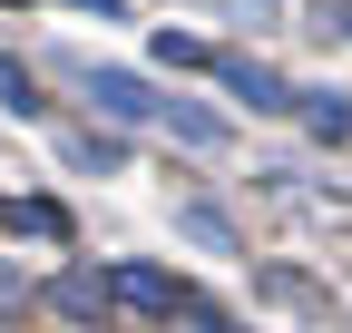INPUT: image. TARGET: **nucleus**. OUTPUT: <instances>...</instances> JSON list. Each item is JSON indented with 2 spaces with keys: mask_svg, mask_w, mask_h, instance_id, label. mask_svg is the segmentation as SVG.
I'll use <instances>...</instances> for the list:
<instances>
[{
  "mask_svg": "<svg viewBox=\"0 0 352 333\" xmlns=\"http://www.w3.org/2000/svg\"><path fill=\"white\" fill-rule=\"evenodd\" d=\"M108 294H118V304H138V314H196V323H206V304H196L176 275H157V265H127Z\"/></svg>",
  "mask_w": 352,
  "mask_h": 333,
  "instance_id": "1",
  "label": "nucleus"
},
{
  "mask_svg": "<svg viewBox=\"0 0 352 333\" xmlns=\"http://www.w3.org/2000/svg\"><path fill=\"white\" fill-rule=\"evenodd\" d=\"M88 98H98L108 118H147V108H157V98H147V89H138L127 69H88Z\"/></svg>",
  "mask_w": 352,
  "mask_h": 333,
  "instance_id": "2",
  "label": "nucleus"
},
{
  "mask_svg": "<svg viewBox=\"0 0 352 333\" xmlns=\"http://www.w3.org/2000/svg\"><path fill=\"white\" fill-rule=\"evenodd\" d=\"M50 304L88 323V314H98V304H108V284H98V275H88V265H78V275H59V284H50Z\"/></svg>",
  "mask_w": 352,
  "mask_h": 333,
  "instance_id": "3",
  "label": "nucleus"
},
{
  "mask_svg": "<svg viewBox=\"0 0 352 333\" xmlns=\"http://www.w3.org/2000/svg\"><path fill=\"white\" fill-rule=\"evenodd\" d=\"M226 78H235V98H254V108H284V78H274V69H254V59H226Z\"/></svg>",
  "mask_w": 352,
  "mask_h": 333,
  "instance_id": "4",
  "label": "nucleus"
},
{
  "mask_svg": "<svg viewBox=\"0 0 352 333\" xmlns=\"http://www.w3.org/2000/svg\"><path fill=\"white\" fill-rule=\"evenodd\" d=\"M166 128L186 138V147H226V118H206V108H176V98H166Z\"/></svg>",
  "mask_w": 352,
  "mask_h": 333,
  "instance_id": "5",
  "label": "nucleus"
},
{
  "mask_svg": "<svg viewBox=\"0 0 352 333\" xmlns=\"http://www.w3.org/2000/svg\"><path fill=\"white\" fill-rule=\"evenodd\" d=\"M176 226H186V235L206 245V255H235V226L215 216V206H186V216H176Z\"/></svg>",
  "mask_w": 352,
  "mask_h": 333,
  "instance_id": "6",
  "label": "nucleus"
},
{
  "mask_svg": "<svg viewBox=\"0 0 352 333\" xmlns=\"http://www.w3.org/2000/svg\"><path fill=\"white\" fill-rule=\"evenodd\" d=\"M303 118H314V138H352V98H342V89H333V98H314Z\"/></svg>",
  "mask_w": 352,
  "mask_h": 333,
  "instance_id": "7",
  "label": "nucleus"
},
{
  "mask_svg": "<svg viewBox=\"0 0 352 333\" xmlns=\"http://www.w3.org/2000/svg\"><path fill=\"white\" fill-rule=\"evenodd\" d=\"M0 108H20V118L39 108V98H30V69H20V59H0Z\"/></svg>",
  "mask_w": 352,
  "mask_h": 333,
  "instance_id": "8",
  "label": "nucleus"
},
{
  "mask_svg": "<svg viewBox=\"0 0 352 333\" xmlns=\"http://www.w3.org/2000/svg\"><path fill=\"white\" fill-rule=\"evenodd\" d=\"M314 30H333V39H352V0H323V10H314Z\"/></svg>",
  "mask_w": 352,
  "mask_h": 333,
  "instance_id": "9",
  "label": "nucleus"
},
{
  "mask_svg": "<svg viewBox=\"0 0 352 333\" xmlns=\"http://www.w3.org/2000/svg\"><path fill=\"white\" fill-rule=\"evenodd\" d=\"M69 10H98V20H118V0H69Z\"/></svg>",
  "mask_w": 352,
  "mask_h": 333,
  "instance_id": "10",
  "label": "nucleus"
}]
</instances>
